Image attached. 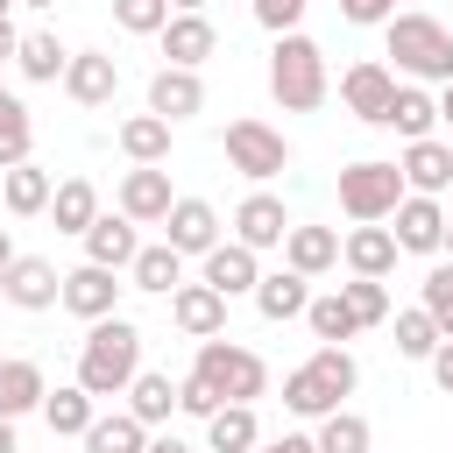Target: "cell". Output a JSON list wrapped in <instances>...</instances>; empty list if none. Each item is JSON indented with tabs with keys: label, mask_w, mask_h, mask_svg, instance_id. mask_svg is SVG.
<instances>
[{
	"label": "cell",
	"mask_w": 453,
	"mask_h": 453,
	"mask_svg": "<svg viewBox=\"0 0 453 453\" xmlns=\"http://www.w3.org/2000/svg\"><path fill=\"white\" fill-rule=\"evenodd\" d=\"M439 248H446V255H453V219H446V241H439Z\"/></svg>",
	"instance_id": "cell-55"
},
{
	"label": "cell",
	"mask_w": 453,
	"mask_h": 453,
	"mask_svg": "<svg viewBox=\"0 0 453 453\" xmlns=\"http://www.w3.org/2000/svg\"><path fill=\"white\" fill-rule=\"evenodd\" d=\"M382 127H389V134H403V142H418V134H432V127H439V99H432L425 85H396V92H389V106H382Z\"/></svg>",
	"instance_id": "cell-25"
},
{
	"label": "cell",
	"mask_w": 453,
	"mask_h": 453,
	"mask_svg": "<svg viewBox=\"0 0 453 453\" xmlns=\"http://www.w3.org/2000/svg\"><path fill=\"white\" fill-rule=\"evenodd\" d=\"M283 234H290V212H283V198L276 191H248L241 205H234V241L241 248H283Z\"/></svg>",
	"instance_id": "cell-15"
},
{
	"label": "cell",
	"mask_w": 453,
	"mask_h": 453,
	"mask_svg": "<svg viewBox=\"0 0 453 453\" xmlns=\"http://www.w3.org/2000/svg\"><path fill=\"white\" fill-rule=\"evenodd\" d=\"M177 411H184V418H212V411H219V396H212V382H198V375H184V382H177Z\"/></svg>",
	"instance_id": "cell-43"
},
{
	"label": "cell",
	"mask_w": 453,
	"mask_h": 453,
	"mask_svg": "<svg viewBox=\"0 0 453 453\" xmlns=\"http://www.w3.org/2000/svg\"><path fill=\"white\" fill-rule=\"evenodd\" d=\"M418 290H425V297H418V304H425V311H432V319H439V333H446V340H453V262H432V269H425V283H418Z\"/></svg>",
	"instance_id": "cell-41"
},
{
	"label": "cell",
	"mask_w": 453,
	"mask_h": 453,
	"mask_svg": "<svg viewBox=\"0 0 453 453\" xmlns=\"http://www.w3.org/2000/svg\"><path fill=\"white\" fill-rule=\"evenodd\" d=\"M0 14H14V0H0Z\"/></svg>",
	"instance_id": "cell-56"
},
{
	"label": "cell",
	"mask_w": 453,
	"mask_h": 453,
	"mask_svg": "<svg viewBox=\"0 0 453 453\" xmlns=\"http://www.w3.org/2000/svg\"><path fill=\"white\" fill-rule=\"evenodd\" d=\"M382 42H389V57H396V71H403L411 85H446V78H453V35H446V21H432L425 7L389 14V21H382Z\"/></svg>",
	"instance_id": "cell-2"
},
{
	"label": "cell",
	"mask_w": 453,
	"mask_h": 453,
	"mask_svg": "<svg viewBox=\"0 0 453 453\" xmlns=\"http://www.w3.org/2000/svg\"><path fill=\"white\" fill-rule=\"evenodd\" d=\"M57 85L71 92V106H113V92H120V64H113L106 50H71V64H64Z\"/></svg>",
	"instance_id": "cell-12"
},
{
	"label": "cell",
	"mask_w": 453,
	"mask_h": 453,
	"mask_svg": "<svg viewBox=\"0 0 453 453\" xmlns=\"http://www.w3.org/2000/svg\"><path fill=\"white\" fill-rule=\"evenodd\" d=\"M340 297H347V311L361 319V333L389 319V283H382V276H354V283H340Z\"/></svg>",
	"instance_id": "cell-40"
},
{
	"label": "cell",
	"mask_w": 453,
	"mask_h": 453,
	"mask_svg": "<svg viewBox=\"0 0 453 453\" xmlns=\"http://www.w3.org/2000/svg\"><path fill=\"white\" fill-rule=\"evenodd\" d=\"M396 170H403V191H425V198H439V191L453 184V149H446L439 134H418V142H403Z\"/></svg>",
	"instance_id": "cell-18"
},
{
	"label": "cell",
	"mask_w": 453,
	"mask_h": 453,
	"mask_svg": "<svg viewBox=\"0 0 453 453\" xmlns=\"http://www.w3.org/2000/svg\"><path fill=\"white\" fill-rule=\"evenodd\" d=\"M396 198H403V170L396 163H347L340 170V212L361 226V219H389L396 212Z\"/></svg>",
	"instance_id": "cell-7"
},
{
	"label": "cell",
	"mask_w": 453,
	"mask_h": 453,
	"mask_svg": "<svg viewBox=\"0 0 453 453\" xmlns=\"http://www.w3.org/2000/svg\"><path fill=\"white\" fill-rule=\"evenodd\" d=\"M255 311L269 319V326H283V319H304V304H311V276H297V269H269V276H255Z\"/></svg>",
	"instance_id": "cell-22"
},
{
	"label": "cell",
	"mask_w": 453,
	"mask_h": 453,
	"mask_svg": "<svg viewBox=\"0 0 453 453\" xmlns=\"http://www.w3.org/2000/svg\"><path fill=\"white\" fill-rule=\"evenodd\" d=\"M255 453H319V446H311V439H304V432H283V439H262V446H255Z\"/></svg>",
	"instance_id": "cell-47"
},
{
	"label": "cell",
	"mask_w": 453,
	"mask_h": 453,
	"mask_svg": "<svg viewBox=\"0 0 453 453\" xmlns=\"http://www.w3.org/2000/svg\"><path fill=\"white\" fill-rule=\"evenodd\" d=\"M127 283H134V290H156V297H170V290L184 283V255H177L170 241H156V248H134V262H127Z\"/></svg>",
	"instance_id": "cell-32"
},
{
	"label": "cell",
	"mask_w": 453,
	"mask_h": 453,
	"mask_svg": "<svg viewBox=\"0 0 453 453\" xmlns=\"http://www.w3.org/2000/svg\"><path fill=\"white\" fill-rule=\"evenodd\" d=\"M170 326L184 340H212V333H226V297L212 283H177L170 290Z\"/></svg>",
	"instance_id": "cell-16"
},
{
	"label": "cell",
	"mask_w": 453,
	"mask_h": 453,
	"mask_svg": "<svg viewBox=\"0 0 453 453\" xmlns=\"http://www.w3.org/2000/svg\"><path fill=\"white\" fill-rule=\"evenodd\" d=\"M191 375L198 382H212V396L219 403H255L262 389H269V361L255 354V347H241V340H198V361H191Z\"/></svg>",
	"instance_id": "cell-5"
},
{
	"label": "cell",
	"mask_w": 453,
	"mask_h": 453,
	"mask_svg": "<svg viewBox=\"0 0 453 453\" xmlns=\"http://www.w3.org/2000/svg\"><path fill=\"white\" fill-rule=\"evenodd\" d=\"M42 212L57 219V234H85V226L99 219V191H92V177H64V184L50 191Z\"/></svg>",
	"instance_id": "cell-31"
},
{
	"label": "cell",
	"mask_w": 453,
	"mask_h": 453,
	"mask_svg": "<svg viewBox=\"0 0 453 453\" xmlns=\"http://www.w3.org/2000/svg\"><path fill=\"white\" fill-rule=\"evenodd\" d=\"M446 333H439V319L425 311V304H411V311H396V354L403 361H432V347H439Z\"/></svg>",
	"instance_id": "cell-39"
},
{
	"label": "cell",
	"mask_w": 453,
	"mask_h": 453,
	"mask_svg": "<svg viewBox=\"0 0 453 453\" xmlns=\"http://www.w3.org/2000/svg\"><path fill=\"white\" fill-rule=\"evenodd\" d=\"M120 396H127V411H134L149 432H156V425L177 411V382H170V375H156V368H134V382H127Z\"/></svg>",
	"instance_id": "cell-34"
},
{
	"label": "cell",
	"mask_w": 453,
	"mask_h": 453,
	"mask_svg": "<svg viewBox=\"0 0 453 453\" xmlns=\"http://www.w3.org/2000/svg\"><path fill=\"white\" fill-rule=\"evenodd\" d=\"M389 92H396V71H389V64H375V57H361V64H347V71H340V106H347L354 120H368V127H382Z\"/></svg>",
	"instance_id": "cell-10"
},
{
	"label": "cell",
	"mask_w": 453,
	"mask_h": 453,
	"mask_svg": "<svg viewBox=\"0 0 453 453\" xmlns=\"http://www.w3.org/2000/svg\"><path fill=\"white\" fill-rule=\"evenodd\" d=\"M14 42H21V28H14V14H0V64H14Z\"/></svg>",
	"instance_id": "cell-48"
},
{
	"label": "cell",
	"mask_w": 453,
	"mask_h": 453,
	"mask_svg": "<svg viewBox=\"0 0 453 453\" xmlns=\"http://www.w3.org/2000/svg\"><path fill=\"white\" fill-rule=\"evenodd\" d=\"M255 7V21L269 28V35H283V28H297V14H304V0H248Z\"/></svg>",
	"instance_id": "cell-44"
},
{
	"label": "cell",
	"mask_w": 453,
	"mask_h": 453,
	"mask_svg": "<svg viewBox=\"0 0 453 453\" xmlns=\"http://www.w3.org/2000/svg\"><path fill=\"white\" fill-rule=\"evenodd\" d=\"M156 35H163V57H170V64H184V71H198V64L219 50V28H212L205 14H170Z\"/></svg>",
	"instance_id": "cell-23"
},
{
	"label": "cell",
	"mask_w": 453,
	"mask_h": 453,
	"mask_svg": "<svg viewBox=\"0 0 453 453\" xmlns=\"http://www.w3.org/2000/svg\"><path fill=\"white\" fill-rule=\"evenodd\" d=\"M113 21H120L127 35H156V28L170 21V0H113Z\"/></svg>",
	"instance_id": "cell-42"
},
{
	"label": "cell",
	"mask_w": 453,
	"mask_h": 453,
	"mask_svg": "<svg viewBox=\"0 0 453 453\" xmlns=\"http://www.w3.org/2000/svg\"><path fill=\"white\" fill-rule=\"evenodd\" d=\"M354 382H361L354 354L319 340V354H311L304 368L283 375V411H290V418H326V411H340V403L354 396Z\"/></svg>",
	"instance_id": "cell-3"
},
{
	"label": "cell",
	"mask_w": 453,
	"mask_h": 453,
	"mask_svg": "<svg viewBox=\"0 0 453 453\" xmlns=\"http://www.w3.org/2000/svg\"><path fill=\"white\" fill-rule=\"evenodd\" d=\"M134 368H142V326L120 319V311L92 319V333L78 340V389H92V396H120V389L134 382Z\"/></svg>",
	"instance_id": "cell-1"
},
{
	"label": "cell",
	"mask_w": 453,
	"mask_h": 453,
	"mask_svg": "<svg viewBox=\"0 0 453 453\" xmlns=\"http://www.w3.org/2000/svg\"><path fill=\"white\" fill-rule=\"evenodd\" d=\"M149 113H163L170 127L191 120V113H205V78L184 71V64H163V71L149 78Z\"/></svg>",
	"instance_id": "cell-17"
},
{
	"label": "cell",
	"mask_w": 453,
	"mask_h": 453,
	"mask_svg": "<svg viewBox=\"0 0 453 453\" xmlns=\"http://www.w3.org/2000/svg\"><path fill=\"white\" fill-rule=\"evenodd\" d=\"M226 163H234L241 177L269 184V177H283V170H290V142H283V127H269V120L241 113V120H226Z\"/></svg>",
	"instance_id": "cell-6"
},
{
	"label": "cell",
	"mask_w": 453,
	"mask_h": 453,
	"mask_svg": "<svg viewBox=\"0 0 453 453\" xmlns=\"http://www.w3.org/2000/svg\"><path fill=\"white\" fill-rule=\"evenodd\" d=\"M78 241H85V262H99V269H127V262H134V248H142V234H134V219H127V212H99Z\"/></svg>",
	"instance_id": "cell-20"
},
{
	"label": "cell",
	"mask_w": 453,
	"mask_h": 453,
	"mask_svg": "<svg viewBox=\"0 0 453 453\" xmlns=\"http://www.w3.org/2000/svg\"><path fill=\"white\" fill-rule=\"evenodd\" d=\"M142 453H198V446H184V439H177V432H156V439H149V446H142Z\"/></svg>",
	"instance_id": "cell-49"
},
{
	"label": "cell",
	"mask_w": 453,
	"mask_h": 453,
	"mask_svg": "<svg viewBox=\"0 0 453 453\" xmlns=\"http://www.w3.org/2000/svg\"><path fill=\"white\" fill-rule=\"evenodd\" d=\"M396 255H403V248H396V234H389L382 219H361V226L340 241V262H347L354 276H389V269H396Z\"/></svg>",
	"instance_id": "cell-21"
},
{
	"label": "cell",
	"mask_w": 453,
	"mask_h": 453,
	"mask_svg": "<svg viewBox=\"0 0 453 453\" xmlns=\"http://www.w3.org/2000/svg\"><path fill=\"white\" fill-rule=\"evenodd\" d=\"M311 446H319V453H375V432H368V418H361V411H347V403H340V411H326V418H319V439H311Z\"/></svg>",
	"instance_id": "cell-36"
},
{
	"label": "cell",
	"mask_w": 453,
	"mask_h": 453,
	"mask_svg": "<svg viewBox=\"0 0 453 453\" xmlns=\"http://www.w3.org/2000/svg\"><path fill=\"white\" fill-rule=\"evenodd\" d=\"M304 326H311V340H326V347H347V340L361 333V319L347 311V297H340V290L311 297V304H304Z\"/></svg>",
	"instance_id": "cell-37"
},
{
	"label": "cell",
	"mask_w": 453,
	"mask_h": 453,
	"mask_svg": "<svg viewBox=\"0 0 453 453\" xmlns=\"http://www.w3.org/2000/svg\"><path fill=\"white\" fill-rule=\"evenodd\" d=\"M142 446H149V425L134 411H106L85 425V453H142Z\"/></svg>",
	"instance_id": "cell-35"
},
{
	"label": "cell",
	"mask_w": 453,
	"mask_h": 453,
	"mask_svg": "<svg viewBox=\"0 0 453 453\" xmlns=\"http://www.w3.org/2000/svg\"><path fill=\"white\" fill-rule=\"evenodd\" d=\"M269 92L283 113H311L326 106V50L304 35V28H283L276 50H269Z\"/></svg>",
	"instance_id": "cell-4"
},
{
	"label": "cell",
	"mask_w": 453,
	"mask_h": 453,
	"mask_svg": "<svg viewBox=\"0 0 453 453\" xmlns=\"http://www.w3.org/2000/svg\"><path fill=\"white\" fill-rule=\"evenodd\" d=\"M0 453H21V439H14V418H0Z\"/></svg>",
	"instance_id": "cell-50"
},
{
	"label": "cell",
	"mask_w": 453,
	"mask_h": 453,
	"mask_svg": "<svg viewBox=\"0 0 453 453\" xmlns=\"http://www.w3.org/2000/svg\"><path fill=\"white\" fill-rule=\"evenodd\" d=\"M205 446H212V453H255V446H262L255 403H219V411L205 418Z\"/></svg>",
	"instance_id": "cell-26"
},
{
	"label": "cell",
	"mask_w": 453,
	"mask_h": 453,
	"mask_svg": "<svg viewBox=\"0 0 453 453\" xmlns=\"http://www.w3.org/2000/svg\"><path fill=\"white\" fill-rule=\"evenodd\" d=\"M389 219H396L389 234H396V248H403V255H439V241H446V205H439V198L403 191Z\"/></svg>",
	"instance_id": "cell-11"
},
{
	"label": "cell",
	"mask_w": 453,
	"mask_h": 453,
	"mask_svg": "<svg viewBox=\"0 0 453 453\" xmlns=\"http://www.w3.org/2000/svg\"><path fill=\"white\" fill-rule=\"evenodd\" d=\"M14 64H21V78H28V85H57V78H64V64H71V50H64L50 28H28V35L14 42Z\"/></svg>",
	"instance_id": "cell-30"
},
{
	"label": "cell",
	"mask_w": 453,
	"mask_h": 453,
	"mask_svg": "<svg viewBox=\"0 0 453 453\" xmlns=\"http://www.w3.org/2000/svg\"><path fill=\"white\" fill-rule=\"evenodd\" d=\"M50 170L42 163H14V170H0V205L14 212V219H35L42 205H50Z\"/></svg>",
	"instance_id": "cell-27"
},
{
	"label": "cell",
	"mask_w": 453,
	"mask_h": 453,
	"mask_svg": "<svg viewBox=\"0 0 453 453\" xmlns=\"http://www.w3.org/2000/svg\"><path fill=\"white\" fill-rule=\"evenodd\" d=\"M14 7H57V0H14Z\"/></svg>",
	"instance_id": "cell-54"
},
{
	"label": "cell",
	"mask_w": 453,
	"mask_h": 453,
	"mask_svg": "<svg viewBox=\"0 0 453 453\" xmlns=\"http://www.w3.org/2000/svg\"><path fill=\"white\" fill-rule=\"evenodd\" d=\"M42 418H50V432H57V439H85V425L99 418V396H92V389H78V382L42 389Z\"/></svg>",
	"instance_id": "cell-28"
},
{
	"label": "cell",
	"mask_w": 453,
	"mask_h": 453,
	"mask_svg": "<svg viewBox=\"0 0 453 453\" xmlns=\"http://www.w3.org/2000/svg\"><path fill=\"white\" fill-rule=\"evenodd\" d=\"M333 262H340V234H333V226H297V219H290V234H283V269L326 276Z\"/></svg>",
	"instance_id": "cell-24"
},
{
	"label": "cell",
	"mask_w": 453,
	"mask_h": 453,
	"mask_svg": "<svg viewBox=\"0 0 453 453\" xmlns=\"http://www.w3.org/2000/svg\"><path fill=\"white\" fill-rule=\"evenodd\" d=\"M170 170L163 163H134L127 177H120V212L134 219V226H163V212H170Z\"/></svg>",
	"instance_id": "cell-14"
},
{
	"label": "cell",
	"mask_w": 453,
	"mask_h": 453,
	"mask_svg": "<svg viewBox=\"0 0 453 453\" xmlns=\"http://www.w3.org/2000/svg\"><path fill=\"white\" fill-rule=\"evenodd\" d=\"M198 262H205V269H198V283H212L226 304H234V297H248V290H255V276H262V255H255V248H241V241H212Z\"/></svg>",
	"instance_id": "cell-13"
},
{
	"label": "cell",
	"mask_w": 453,
	"mask_h": 453,
	"mask_svg": "<svg viewBox=\"0 0 453 453\" xmlns=\"http://www.w3.org/2000/svg\"><path fill=\"white\" fill-rule=\"evenodd\" d=\"M113 142H120L127 163H163V156H170V120H163V113H127Z\"/></svg>",
	"instance_id": "cell-33"
},
{
	"label": "cell",
	"mask_w": 453,
	"mask_h": 453,
	"mask_svg": "<svg viewBox=\"0 0 453 453\" xmlns=\"http://www.w3.org/2000/svg\"><path fill=\"white\" fill-rule=\"evenodd\" d=\"M163 241H170L177 255H205V248L219 241V212H212L205 198H170V212H163Z\"/></svg>",
	"instance_id": "cell-19"
},
{
	"label": "cell",
	"mask_w": 453,
	"mask_h": 453,
	"mask_svg": "<svg viewBox=\"0 0 453 453\" xmlns=\"http://www.w3.org/2000/svg\"><path fill=\"white\" fill-rule=\"evenodd\" d=\"M7 262H14V234L0 226V269H7Z\"/></svg>",
	"instance_id": "cell-53"
},
{
	"label": "cell",
	"mask_w": 453,
	"mask_h": 453,
	"mask_svg": "<svg viewBox=\"0 0 453 453\" xmlns=\"http://www.w3.org/2000/svg\"><path fill=\"white\" fill-rule=\"evenodd\" d=\"M28 149H35V120H28V106L7 92V99H0V170L28 163Z\"/></svg>",
	"instance_id": "cell-38"
},
{
	"label": "cell",
	"mask_w": 453,
	"mask_h": 453,
	"mask_svg": "<svg viewBox=\"0 0 453 453\" xmlns=\"http://www.w3.org/2000/svg\"><path fill=\"white\" fill-rule=\"evenodd\" d=\"M42 368L35 361H21V354H7L0 361V418H28V411H42Z\"/></svg>",
	"instance_id": "cell-29"
},
{
	"label": "cell",
	"mask_w": 453,
	"mask_h": 453,
	"mask_svg": "<svg viewBox=\"0 0 453 453\" xmlns=\"http://www.w3.org/2000/svg\"><path fill=\"white\" fill-rule=\"evenodd\" d=\"M340 14H347L354 28H382V21L396 14V0H340Z\"/></svg>",
	"instance_id": "cell-45"
},
{
	"label": "cell",
	"mask_w": 453,
	"mask_h": 453,
	"mask_svg": "<svg viewBox=\"0 0 453 453\" xmlns=\"http://www.w3.org/2000/svg\"><path fill=\"white\" fill-rule=\"evenodd\" d=\"M120 269H99V262H78V269H64V290H57V304L71 311V319H106V311H120Z\"/></svg>",
	"instance_id": "cell-8"
},
{
	"label": "cell",
	"mask_w": 453,
	"mask_h": 453,
	"mask_svg": "<svg viewBox=\"0 0 453 453\" xmlns=\"http://www.w3.org/2000/svg\"><path fill=\"white\" fill-rule=\"evenodd\" d=\"M57 290H64V269H57L50 255H14V262L0 269V297H7L14 311H50Z\"/></svg>",
	"instance_id": "cell-9"
},
{
	"label": "cell",
	"mask_w": 453,
	"mask_h": 453,
	"mask_svg": "<svg viewBox=\"0 0 453 453\" xmlns=\"http://www.w3.org/2000/svg\"><path fill=\"white\" fill-rule=\"evenodd\" d=\"M0 99H7V85H0Z\"/></svg>",
	"instance_id": "cell-57"
},
{
	"label": "cell",
	"mask_w": 453,
	"mask_h": 453,
	"mask_svg": "<svg viewBox=\"0 0 453 453\" xmlns=\"http://www.w3.org/2000/svg\"><path fill=\"white\" fill-rule=\"evenodd\" d=\"M432 382L453 396V340H439V347H432Z\"/></svg>",
	"instance_id": "cell-46"
},
{
	"label": "cell",
	"mask_w": 453,
	"mask_h": 453,
	"mask_svg": "<svg viewBox=\"0 0 453 453\" xmlns=\"http://www.w3.org/2000/svg\"><path fill=\"white\" fill-rule=\"evenodd\" d=\"M170 14H205V0H170Z\"/></svg>",
	"instance_id": "cell-52"
},
{
	"label": "cell",
	"mask_w": 453,
	"mask_h": 453,
	"mask_svg": "<svg viewBox=\"0 0 453 453\" xmlns=\"http://www.w3.org/2000/svg\"><path fill=\"white\" fill-rule=\"evenodd\" d=\"M439 120H446V127H453V78H446V85H439Z\"/></svg>",
	"instance_id": "cell-51"
}]
</instances>
